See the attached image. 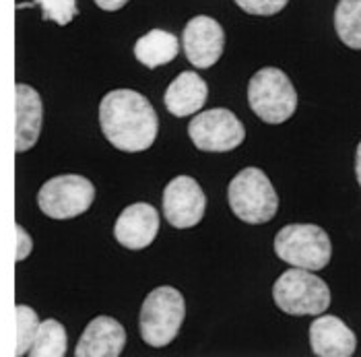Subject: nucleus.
Listing matches in <instances>:
<instances>
[{"label":"nucleus","instance_id":"f257e3e1","mask_svg":"<svg viewBox=\"0 0 361 357\" xmlns=\"http://www.w3.org/2000/svg\"><path fill=\"white\" fill-rule=\"evenodd\" d=\"M99 126L118 151H147L159 133V118L151 102L133 89H114L99 102Z\"/></svg>","mask_w":361,"mask_h":357},{"label":"nucleus","instance_id":"f03ea898","mask_svg":"<svg viewBox=\"0 0 361 357\" xmlns=\"http://www.w3.org/2000/svg\"><path fill=\"white\" fill-rule=\"evenodd\" d=\"M186 303L184 296L169 285L153 289L140 308L139 330L140 339L151 347L169 345L184 325Z\"/></svg>","mask_w":361,"mask_h":357},{"label":"nucleus","instance_id":"7ed1b4c3","mask_svg":"<svg viewBox=\"0 0 361 357\" xmlns=\"http://www.w3.org/2000/svg\"><path fill=\"white\" fill-rule=\"evenodd\" d=\"M227 198L233 215L250 225H260L271 221L279 211V196L258 167H244L229 182Z\"/></svg>","mask_w":361,"mask_h":357},{"label":"nucleus","instance_id":"20e7f679","mask_svg":"<svg viewBox=\"0 0 361 357\" xmlns=\"http://www.w3.org/2000/svg\"><path fill=\"white\" fill-rule=\"evenodd\" d=\"M275 254L291 267L322 271L333 256L329 234L314 223L285 225L275 238Z\"/></svg>","mask_w":361,"mask_h":357},{"label":"nucleus","instance_id":"39448f33","mask_svg":"<svg viewBox=\"0 0 361 357\" xmlns=\"http://www.w3.org/2000/svg\"><path fill=\"white\" fill-rule=\"evenodd\" d=\"M248 104L267 124H283L298 110V91L275 66L260 68L248 83Z\"/></svg>","mask_w":361,"mask_h":357},{"label":"nucleus","instance_id":"423d86ee","mask_svg":"<svg viewBox=\"0 0 361 357\" xmlns=\"http://www.w3.org/2000/svg\"><path fill=\"white\" fill-rule=\"evenodd\" d=\"M273 300L285 314L318 316L331 305L329 285L306 269H289L275 281Z\"/></svg>","mask_w":361,"mask_h":357},{"label":"nucleus","instance_id":"0eeeda50","mask_svg":"<svg viewBox=\"0 0 361 357\" xmlns=\"http://www.w3.org/2000/svg\"><path fill=\"white\" fill-rule=\"evenodd\" d=\"M95 200V186L89 178L79 174L54 176L42 184L37 193L39 211L56 221L75 219L87 213Z\"/></svg>","mask_w":361,"mask_h":357},{"label":"nucleus","instance_id":"6e6552de","mask_svg":"<svg viewBox=\"0 0 361 357\" xmlns=\"http://www.w3.org/2000/svg\"><path fill=\"white\" fill-rule=\"evenodd\" d=\"M188 137L200 151L227 153L244 143L246 128L233 111L225 108H213V110L200 111L190 120Z\"/></svg>","mask_w":361,"mask_h":357},{"label":"nucleus","instance_id":"1a4fd4ad","mask_svg":"<svg viewBox=\"0 0 361 357\" xmlns=\"http://www.w3.org/2000/svg\"><path fill=\"white\" fill-rule=\"evenodd\" d=\"M207 198L200 184L190 176L173 178L164 190V217L176 229H188L204 217Z\"/></svg>","mask_w":361,"mask_h":357},{"label":"nucleus","instance_id":"9d476101","mask_svg":"<svg viewBox=\"0 0 361 357\" xmlns=\"http://www.w3.org/2000/svg\"><path fill=\"white\" fill-rule=\"evenodd\" d=\"M182 46L186 60L195 68H211L219 62L225 48V31L207 15L192 17L182 33Z\"/></svg>","mask_w":361,"mask_h":357},{"label":"nucleus","instance_id":"9b49d317","mask_svg":"<svg viewBox=\"0 0 361 357\" xmlns=\"http://www.w3.org/2000/svg\"><path fill=\"white\" fill-rule=\"evenodd\" d=\"M159 234V213L149 202H135L126 207L114 225L118 244L128 250L149 248Z\"/></svg>","mask_w":361,"mask_h":357},{"label":"nucleus","instance_id":"f8f14e48","mask_svg":"<svg viewBox=\"0 0 361 357\" xmlns=\"http://www.w3.org/2000/svg\"><path fill=\"white\" fill-rule=\"evenodd\" d=\"M15 151L27 153L37 145L44 126L42 95L27 83L15 85Z\"/></svg>","mask_w":361,"mask_h":357},{"label":"nucleus","instance_id":"ddd939ff","mask_svg":"<svg viewBox=\"0 0 361 357\" xmlns=\"http://www.w3.org/2000/svg\"><path fill=\"white\" fill-rule=\"evenodd\" d=\"M126 347V330L111 318V316H97L93 318L77 343L75 356L77 357H118L122 356Z\"/></svg>","mask_w":361,"mask_h":357},{"label":"nucleus","instance_id":"4468645a","mask_svg":"<svg viewBox=\"0 0 361 357\" xmlns=\"http://www.w3.org/2000/svg\"><path fill=\"white\" fill-rule=\"evenodd\" d=\"M310 345L318 357H351L355 353L357 339L336 316H320L310 325Z\"/></svg>","mask_w":361,"mask_h":357},{"label":"nucleus","instance_id":"2eb2a0df","mask_svg":"<svg viewBox=\"0 0 361 357\" xmlns=\"http://www.w3.org/2000/svg\"><path fill=\"white\" fill-rule=\"evenodd\" d=\"M207 97H209V85L204 83V79L198 73L186 71V73H180L169 83L164 102L171 116L186 118L202 110V106L207 104Z\"/></svg>","mask_w":361,"mask_h":357},{"label":"nucleus","instance_id":"dca6fc26","mask_svg":"<svg viewBox=\"0 0 361 357\" xmlns=\"http://www.w3.org/2000/svg\"><path fill=\"white\" fill-rule=\"evenodd\" d=\"M180 52V42L166 29H151L135 44V56L142 66L157 68L169 64Z\"/></svg>","mask_w":361,"mask_h":357},{"label":"nucleus","instance_id":"f3484780","mask_svg":"<svg viewBox=\"0 0 361 357\" xmlns=\"http://www.w3.org/2000/svg\"><path fill=\"white\" fill-rule=\"evenodd\" d=\"M66 349H68V334L66 329L54 320V318H48V320H42L37 332H35V339L31 343V349L27 351V356L31 357H64L66 356Z\"/></svg>","mask_w":361,"mask_h":357},{"label":"nucleus","instance_id":"a211bd4d","mask_svg":"<svg viewBox=\"0 0 361 357\" xmlns=\"http://www.w3.org/2000/svg\"><path fill=\"white\" fill-rule=\"evenodd\" d=\"M334 29L345 46L361 50V0H338L334 8Z\"/></svg>","mask_w":361,"mask_h":357},{"label":"nucleus","instance_id":"6ab92c4d","mask_svg":"<svg viewBox=\"0 0 361 357\" xmlns=\"http://www.w3.org/2000/svg\"><path fill=\"white\" fill-rule=\"evenodd\" d=\"M15 314H17V351H15V356H27L42 320H39L37 312L25 303H17Z\"/></svg>","mask_w":361,"mask_h":357},{"label":"nucleus","instance_id":"aec40b11","mask_svg":"<svg viewBox=\"0 0 361 357\" xmlns=\"http://www.w3.org/2000/svg\"><path fill=\"white\" fill-rule=\"evenodd\" d=\"M35 4L42 8L44 21H52L60 28L68 25L79 13L77 0H35Z\"/></svg>","mask_w":361,"mask_h":357},{"label":"nucleus","instance_id":"412c9836","mask_svg":"<svg viewBox=\"0 0 361 357\" xmlns=\"http://www.w3.org/2000/svg\"><path fill=\"white\" fill-rule=\"evenodd\" d=\"M289 0H235V4L250 13V15H260V17H271L277 15L279 11H283L287 6Z\"/></svg>","mask_w":361,"mask_h":357},{"label":"nucleus","instance_id":"4be33fe9","mask_svg":"<svg viewBox=\"0 0 361 357\" xmlns=\"http://www.w3.org/2000/svg\"><path fill=\"white\" fill-rule=\"evenodd\" d=\"M15 231H17V254H15V258H17V262H23L25 258H29V254L33 250V240L21 223H17Z\"/></svg>","mask_w":361,"mask_h":357},{"label":"nucleus","instance_id":"5701e85b","mask_svg":"<svg viewBox=\"0 0 361 357\" xmlns=\"http://www.w3.org/2000/svg\"><path fill=\"white\" fill-rule=\"evenodd\" d=\"M128 0H95V4L102 8V11H120Z\"/></svg>","mask_w":361,"mask_h":357},{"label":"nucleus","instance_id":"b1692460","mask_svg":"<svg viewBox=\"0 0 361 357\" xmlns=\"http://www.w3.org/2000/svg\"><path fill=\"white\" fill-rule=\"evenodd\" d=\"M355 174H357V182L361 184V143L357 145V155H355Z\"/></svg>","mask_w":361,"mask_h":357}]
</instances>
